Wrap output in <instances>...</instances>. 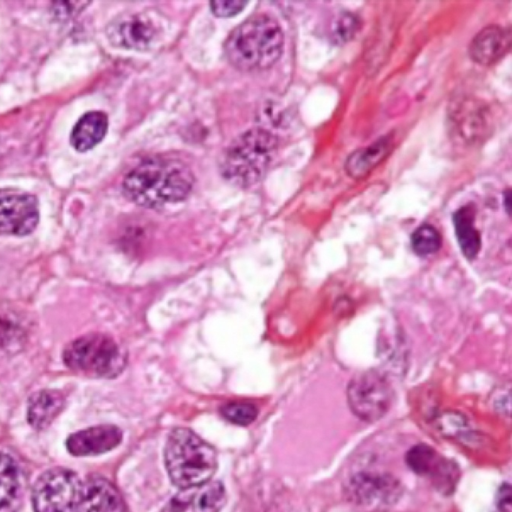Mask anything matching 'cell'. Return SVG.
I'll return each mask as SVG.
<instances>
[{"label":"cell","mask_w":512,"mask_h":512,"mask_svg":"<svg viewBox=\"0 0 512 512\" xmlns=\"http://www.w3.org/2000/svg\"><path fill=\"white\" fill-rule=\"evenodd\" d=\"M63 362L72 371L89 376L111 378L122 371L125 356L109 336L90 333L78 337L63 350Z\"/></svg>","instance_id":"5b68a950"},{"label":"cell","mask_w":512,"mask_h":512,"mask_svg":"<svg viewBox=\"0 0 512 512\" xmlns=\"http://www.w3.org/2000/svg\"><path fill=\"white\" fill-rule=\"evenodd\" d=\"M359 28V20L352 13L339 15L332 27V37L336 43L349 41Z\"/></svg>","instance_id":"cb8c5ba5"},{"label":"cell","mask_w":512,"mask_h":512,"mask_svg":"<svg viewBox=\"0 0 512 512\" xmlns=\"http://www.w3.org/2000/svg\"><path fill=\"white\" fill-rule=\"evenodd\" d=\"M226 502L225 488L219 481L181 488L165 505L163 512H219Z\"/></svg>","instance_id":"4fadbf2b"},{"label":"cell","mask_w":512,"mask_h":512,"mask_svg":"<svg viewBox=\"0 0 512 512\" xmlns=\"http://www.w3.org/2000/svg\"><path fill=\"white\" fill-rule=\"evenodd\" d=\"M194 176L179 159L156 156L140 162L124 178L122 188L132 202L149 208L184 200Z\"/></svg>","instance_id":"6da1fadb"},{"label":"cell","mask_w":512,"mask_h":512,"mask_svg":"<svg viewBox=\"0 0 512 512\" xmlns=\"http://www.w3.org/2000/svg\"><path fill=\"white\" fill-rule=\"evenodd\" d=\"M504 199H505V201H504L505 207L509 213V211H510V204H509L510 203V193H509V191L507 192V195H506V197H504Z\"/></svg>","instance_id":"4316f807"},{"label":"cell","mask_w":512,"mask_h":512,"mask_svg":"<svg viewBox=\"0 0 512 512\" xmlns=\"http://www.w3.org/2000/svg\"><path fill=\"white\" fill-rule=\"evenodd\" d=\"M122 439L121 430L114 425H98L71 434L66 447L74 456H91L115 448Z\"/></svg>","instance_id":"9a60e30c"},{"label":"cell","mask_w":512,"mask_h":512,"mask_svg":"<svg viewBox=\"0 0 512 512\" xmlns=\"http://www.w3.org/2000/svg\"><path fill=\"white\" fill-rule=\"evenodd\" d=\"M346 395L352 413L365 422L381 419L392 403L390 383L376 370L354 376L347 385Z\"/></svg>","instance_id":"8992f818"},{"label":"cell","mask_w":512,"mask_h":512,"mask_svg":"<svg viewBox=\"0 0 512 512\" xmlns=\"http://www.w3.org/2000/svg\"><path fill=\"white\" fill-rule=\"evenodd\" d=\"M107 127L108 119L105 113L87 112L75 124L71 133V144L80 152L87 151L104 138Z\"/></svg>","instance_id":"ffe728a7"},{"label":"cell","mask_w":512,"mask_h":512,"mask_svg":"<svg viewBox=\"0 0 512 512\" xmlns=\"http://www.w3.org/2000/svg\"><path fill=\"white\" fill-rule=\"evenodd\" d=\"M164 460L171 482L180 489L210 481L217 468L215 449L188 428L171 431Z\"/></svg>","instance_id":"3957f363"},{"label":"cell","mask_w":512,"mask_h":512,"mask_svg":"<svg viewBox=\"0 0 512 512\" xmlns=\"http://www.w3.org/2000/svg\"><path fill=\"white\" fill-rule=\"evenodd\" d=\"M156 27L151 19L141 13L125 14L115 18L108 26L107 35L118 47L147 49L155 40Z\"/></svg>","instance_id":"5bb4252c"},{"label":"cell","mask_w":512,"mask_h":512,"mask_svg":"<svg viewBox=\"0 0 512 512\" xmlns=\"http://www.w3.org/2000/svg\"><path fill=\"white\" fill-rule=\"evenodd\" d=\"M64 395L58 390L44 389L30 396L27 407L29 424L42 430L51 424L64 407Z\"/></svg>","instance_id":"ac0fdd59"},{"label":"cell","mask_w":512,"mask_h":512,"mask_svg":"<svg viewBox=\"0 0 512 512\" xmlns=\"http://www.w3.org/2000/svg\"><path fill=\"white\" fill-rule=\"evenodd\" d=\"M72 510L74 512H126L124 500L106 478L89 476L81 482Z\"/></svg>","instance_id":"7c38bea8"},{"label":"cell","mask_w":512,"mask_h":512,"mask_svg":"<svg viewBox=\"0 0 512 512\" xmlns=\"http://www.w3.org/2000/svg\"><path fill=\"white\" fill-rule=\"evenodd\" d=\"M455 235L463 255L473 260L481 248L480 233L475 227V210L472 206H463L453 214Z\"/></svg>","instance_id":"44dd1931"},{"label":"cell","mask_w":512,"mask_h":512,"mask_svg":"<svg viewBox=\"0 0 512 512\" xmlns=\"http://www.w3.org/2000/svg\"><path fill=\"white\" fill-rule=\"evenodd\" d=\"M497 507L500 512H511V487L503 484L497 494Z\"/></svg>","instance_id":"484cf974"},{"label":"cell","mask_w":512,"mask_h":512,"mask_svg":"<svg viewBox=\"0 0 512 512\" xmlns=\"http://www.w3.org/2000/svg\"><path fill=\"white\" fill-rule=\"evenodd\" d=\"M510 46V30L498 25H489L471 40L469 55L474 62L488 66L505 56Z\"/></svg>","instance_id":"2e32d148"},{"label":"cell","mask_w":512,"mask_h":512,"mask_svg":"<svg viewBox=\"0 0 512 512\" xmlns=\"http://www.w3.org/2000/svg\"><path fill=\"white\" fill-rule=\"evenodd\" d=\"M393 141L389 136H383L368 146L352 152L346 162L345 170L354 179H362L369 175L392 150Z\"/></svg>","instance_id":"e0dca14e"},{"label":"cell","mask_w":512,"mask_h":512,"mask_svg":"<svg viewBox=\"0 0 512 512\" xmlns=\"http://www.w3.org/2000/svg\"><path fill=\"white\" fill-rule=\"evenodd\" d=\"M277 138L263 128H252L239 135L227 148L221 171L232 184L248 187L265 174L277 151Z\"/></svg>","instance_id":"277c9868"},{"label":"cell","mask_w":512,"mask_h":512,"mask_svg":"<svg viewBox=\"0 0 512 512\" xmlns=\"http://www.w3.org/2000/svg\"><path fill=\"white\" fill-rule=\"evenodd\" d=\"M39 221L37 199L17 189H0V234H30Z\"/></svg>","instance_id":"9c48e42d"},{"label":"cell","mask_w":512,"mask_h":512,"mask_svg":"<svg viewBox=\"0 0 512 512\" xmlns=\"http://www.w3.org/2000/svg\"><path fill=\"white\" fill-rule=\"evenodd\" d=\"M402 486L389 473L359 472L351 477L347 496L356 505L368 510H383L400 499Z\"/></svg>","instance_id":"ba28073f"},{"label":"cell","mask_w":512,"mask_h":512,"mask_svg":"<svg viewBox=\"0 0 512 512\" xmlns=\"http://www.w3.org/2000/svg\"><path fill=\"white\" fill-rule=\"evenodd\" d=\"M453 136L465 144H476L485 139L491 129L488 108L479 100L465 97L455 100L449 110Z\"/></svg>","instance_id":"30bf717a"},{"label":"cell","mask_w":512,"mask_h":512,"mask_svg":"<svg viewBox=\"0 0 512 512\" xmlns=\"http://www.w3.org/2000/svg\"><path fill=\"white\" fill-rule=\"evenodd\" d=\"M411 246L418 256H429L440 249L441 235L434 226L423 224L413 232Z\"/></svg>","instance_id":"7402d4cb"},{"label":"cell","mask_w":512,"mask_h":512,"mask_svg":"<svg viewBox=\"0 0 512 512\" xmlns=\"http://www.w3.org/2000/svg\"><path fill=\"white\" fill-rule=\"evenodd\" d=\"M81 481L66 468H52L36 480L31 494L34 512H66L72 509Z\"/></svg>","instance_id":"52a82bcc"},{"label":"cell","mask_w":512,"mask_h":512,"mask_svg":"<svg viewBox=\"0 0 512 512\" xmlns=\"http://www.w3.org/2000/svg\"><path fill=\"white\" fill-rule=\"evenodd\" d=\"M22 477L15 460L0 452V512H17L22 499Z\"/></svg>","instance_id":"d6986e66"},{"label":"cell","mask_w":512,"mask_h":512,"mask_svg":"<svg viewBox=\"0 0 512 512\" xmlns=\"http://www.w3.org/2000/svg\"><path fill=\"white\" fill-rule=\"evenodd\" d=\"M406 463L414 473L430 478L433 485L445 494H449L456 485L457 466L428 445L418 444L410 448Z\"/></svg>","instance_id":"8fae6325"},{"label":"cell","mask_w":512,"mask_h":512,"mask_svg":"<svg viewBox=\"0 0 512 512\" xmlns=\"http://www.w3.org/2000/svg\"><path fill=\"white\" fill-rule=\"evenodd\" d=\"M284 35L275 18L268 14H256L228 36L224 50L228 61L242 71L264 70L280 58Z\"/></svg>","instance_id":"7a4b0ae2"},{"label":"cell","mask_w":512,"mask_h":512,"mask_svg":"<svg viewBox=\"0 0 512 512\" xmlns=\"http://www.w3.org/2000/svg\"><path fill=\"white\" fill-rule=\"evenodd\" d=\"M246 4L242 0L213 1L210 2V7L217 17H232L240 13Z\"/></svg>","instance_id":"d4e9b609"},{"label":"cell","mask_w":512,"mask_h":512,"mask_svg":"<svg viewBox=\"0 0 512 512\" xmlns=\"http://www.w3.org/2000/svg\"><path fill=\"white\" fill-rule=\"evenodd\" d=\"M220 412L227 421L241 426L249 425L258 415L257 407L247 402L227 403L221 407Z\"/></svg>","instance_id":"603a6c76"}]
</instances>
